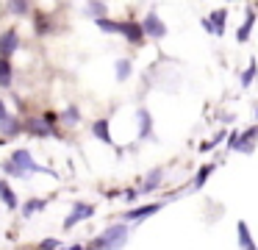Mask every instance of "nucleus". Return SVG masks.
Here are the masks:
<instances>
[{"label": "nucleus", "instance_id": "6", "mask_svg": "<svg viewBox=\"0 0 258 250\" xmlns=\"http://www.w3.org/2000/svg\"><path fill=\"white\" fill-rule=\"evenodd\" d=\"M119 33L134 44H142V39H145V28H142V22H136V20L119 22Z\"/></svg>", "mask_w": 258, "mask_h": 250}, {"label": "nucleus", "instance_id": "26", "mask_svg": "<svg viewBox=\"0 0 258 250\" xmlns=\"http://www.w3.org/2000/svg\"><path fill=\"white\" fill-rule=\"evenodd\" d=\"M222 139H225V131H219V133H214V139H211V142H203L197 150H203V153H206V150H214V144H217V142H222Z\"/></svg>", "mask_w": 258, "mask_h": 250}, {"label": "nucleus", "instance_id": "27", "mask_svg": "<svg viewBox=\"0 0 258 250\" xmlns=\"http://www.w3.org/2000/svg\"><path fill=\"white\" fill-rule=\"evenodd\" d=\"M39 250H58V239H45L39 244Z\"/></svg>", "mask_w": 258, "mask_h": 250}, {"label": "nucleus", "instance_id": "9", "mask_svg": "<svg viewBox=\"0 0 258 250\" xmlns=\"http://www.w3.org/2000/svg\"><path fill=\"white\" fill-rule=\"evenodd\" d=\"M17 47H20V39H17L14 31H6L3 36H0V56H3V59H9Z\"/></svg>", "mask_w": 258, "mask_h": 250}, {"label": "nucleus", "instance_id": "25", "mask_svg": "<svg viewBox=\"0 0 258 250\" xmlns=\"http://www.w3.org/2000/svg\"><path fill=\"white\" fill-rule=\"evenodd\" d=\"M86 11H89L92 17H97V20H103V14H106V3H89Z\"/></svg>", "mask_w": 258, "mask_h": 250}, {"label": "nucleus", "instance_id": "30", "mask_svg": "<svg viewBox=\"0 0 258 250\" xmlns=\"http://www.w3.org/2000/svg\"><path fill=\"white\" fill-rule=\"evenodd\" d=\"M9 120V111H6V103L0 100V122H6Z\"/></svg>", "mask_w": 258, "mask_h": 250}, {"label": "nucleus", "instance_id": "15", "mask_svg": "<svg viewBox=\"0 0 258 250\" xmlns=\"http://www.w3.org/2000/svg\"><path fill=\"white\" fill-rule=\"evenodd\" d=\"M28 131L34 133V136H50V133H56V128L47 125V120H31L28 122Z\"/></svg>", "mask_w": 258, "mask_h": 250}, {"label": "nucleus", "instance_id": "31", "mask_svg": "<svg viewBox=\"0 0 258 250\" xmlns=\"http://www.w3.org/2000/svg\"><path fill=\"white\" fill-rule=\"evenodd\" d=\"M125 197H128V200H136V197H139V189H128V192H125Z\"/></svg>", "mask_w": 258, "mask_h": 250}, {"label": "nucleus", "instance_id": "12", "mask_svg": "<svg viewBox=\"0 0 258 250\" xmlns=\"http://www.w3.org/2000/svg\"><path fill=\"white\" fill-rule=\"evenodd\" d=\"M236 233H239V247H241V250H258L255 242H252V233H250V228H247L244 220H239V225H236Z\"/></svg>", "mask_w": 258, "mask_h": 250}, {"label": "nucleus", "instance_id": "7", "mask_svg": "<svg viewBox=\"0 0 258 250\" xmlns=\"http://www.w3.org/2000/svg\"><path fill=\"white\" fill-rule=\"evenodd\" d=\"M161 209H164V203L139 206V209H131V211H125V220H128V222H142V220H147V217H153L156 211H161Z\"/></svg>", "mask_w": 258, "mask_h": 250}, {"label": "nucleus", "instance_id": "4", "mask_svg": "<svg viewBox=\"0 0 258 250\" xmlns=\"http://www.w3.org/2000/svg\"><path fill=\"white\" fill-rule=\"evenodd\" d=\"M92 214H95V206H92V203H75V206H73V211H70V217L64 220V228L70 231V228H75L78 222L89 220Z\"/></svg>", "mask_w": 258, "mask_h": 250}, {"label": "nucleus", "instance_id": "18", "mask_svg": "<svg viewBox=\"0 0 258 250\" xmlns=\"http://www.w3.org/2000/svg\"><path fill=\"white\" fill-rule=\"evenodd\" d=\"M0 86H12V61L0 56Z\"/></svg>", "mask_w": 258, "mask_h": 250}, {"label": "nucleus", "instance_id": "29", "mask_svg": "<svg viewBox=\"0 0 258 250\" xmlns=\"http://www.w3.org/2000/svg\"><path fill=\"white\" fill-rule=\"evenodd\" d=\"M236 144H239V131L230 133V139H228V150H236Z\"/></svg>", "mask_w": 258, "mask_h": 250}, {"label": "nucleus", "instance_id": "22", "mask_svg": "<svg viewBox=\"0 0 258 250\" xmlns=\"http://www.w3.org/2000/svg\"><path fill=\"white\" fill-rule=\"evenodd\" d=\"M0 128H3V133H6V136H14V133H20V131H23V122H20V120H14V117H9V120L3 122Z\"/></svg>", "mask_w": 258, "mask_h": 250}, {"label": "nucleus", "instance_id": "13", "mask_svg": "<svg viewBox=\"0 0 258 250\" xmlns=\"http://www.w3.org/2000/svg\"><path fill=\"white\" fill-rule=\"evenodd\" d=\"M252 25H255V11H247V17H244V22L239 25V31H236V42H241L244 44L247 39H250V31H252Z\"/></svg>", "mask_w": 258, "mask_h": 250}, {"label": "nucleus", "instance_id": "23", "mask_svg": "<svg viewBox=\"0 0 258 250\" xmlns=\"http://www.w3.org/2000/svg\"><path fill=\"white\" fill-rule=\"evenodd\" d=\"M255 72H258V64H255V61H250V67L241 72V86H244V89L250 86L252 81H255Z\"/></svg>", "mask_w": 258, "mask_h": 250}, {"label": "nucleus", "instance_id": "21", "mask_svg": "<svg viewBox=\"0 0 258 250\" xmlns=\"http://www.w3.org/2000/svg\"><path fill=\"white\" fill-rule=\"evenodd\" d=\"M78 120H81V111H78V106H67V109L61 111V122H64V125H75Z\"/></svg>", "mask_w": 258, "mask_h": 250}, {"label": "nucleus", "instance_id": "3", "mask_svg": "<svg viewBox=\"0 0 258 250\" xmlns=\"http://www.w3.org/2000/svg\"><path fill=\"white\" fill-rule=\"evenodd\" d=\"M142 28H145V36H150V39H164V36H167V25L158 20L156 11L145 14V20H142Z\"/></svg>", "mask_w": 258, "mask_h": 250}, {"label": "nucleus", "instance_id": "5", "mask_svg": "<svg viewBox=\"0 0 258 250\" xmlns=\"http://www.w3.org/2000/svg\"><path fill=\"white\" fill-rule=\"evenodd\" d=\"M225 20H228V11L219 9V11H214L208 20H203L200 25L206 28L208 33H214V36H222V33H225Z\"/></svg>", "mask_w": 258, "mask_h": 250}, {"label": "nucleus", "instance_id": "1", "mask_svg": "<svg viewBox=\"0 0 258 250\" xmlns=\"http://www.w3.org/2000/svg\"><path fill=\"white\" fill-rule=\"evenodd\" d=\"M3 172H6V175H17V178H28L31 172H47V175L58 178V172H56V170H47V167L36 164V161L31 159L28 150H14L12 159H9L6 164H3Z\"/></svg>", "mask_w": 258, "mask_h": 250}, {"label": "nucleus", "instance_id": "17", "mask_svg": "<svg viewBox=\"0 0 258 250\" xmlns=\"http://www.w3.org/2000/svg\"><path fill=\"white\" fill-rule=\"evenodd\" d=\"M0 197H3V203H6L9 209H17V194L12 192V186H9L6 181H0Z\"/></svg>", "mask_w": 258, "mask_h": 250}, {"label": "nucleus", "instance_id": "11", "mask_svg": "<svg viewBox=\"0 0 258 250\" xmlns=\"http://www.w3.org/2000/svg\"><path fill=\"white\" fill-rule=\"evenodd\" d=\"M161 181H164V170L158 167V170H153L150 175L145 178V183L139 186V194H150V192H156V189H158V183H161Z\"/></svg>", "mask_w": 258, "mask_h": 250}, {"label": "nucleus", "instance_id": "24", "mask_svg": "<svg viewBox=\"0 0 258 250\" xmlns=\"http://www.w3.org/2000/svg\"><path fill=\"white\" fill-rule=\"evenodd\" d=\"M97 28H100V31H106V33H119V22L106 20V17H103V20H97Z\"/></svg>", "mask_w": 258, "mask_h": 250}, {"label": "nucleus", "instance_id": "16", "mask_svg": "<svg viewBox=\"0 0 258 250\" xmlns=\"http://www.w3.org/2000/svg\"><path fill=\"white\" fill-rule=\"evenodd\" d=\"M217 170V164H203L200 170H197V175H195V181H191V189H203L206 186V181L211 178V172Z\"/></svg>", "mask_w": 258, "mask_h": 250}, {"label": "nucleus", "instance_id": "14", "mask_svg": "<svg viewBox=\"0 0 258 250\" xmlns=\"http://www.w3.org/2000/svg\"><path fill=\"white\" fill-rule=\"evenodd\" d=\"M92 136L100 139V142H106V144H114L111 142V131H108V120H97L95 125H92Z\"/></svg>", "mask_w": 258, "mask_h": 250}, {"label": "nucleus", "instance_id": "2", "mask_svg": "<svg viewBox=\"0 0 258 250\" xmlns=\"http://www.w3.org/2000/svg\"><path fill=\"white\" fill-rule=\"evenodd\" d=\"M125 242H128V225H125V222H117V225H108L106 231L92 242V247L95 250H119V247H125Z\"/></svg>", "mask_w": 258, "mask_h": 250}, {"label": "nucleus", "instance_id": "28", "mask_svg": "<svg viewBox=\"0 0 258 250\" xmlns=\"http://www.w3.org/2000/svg\"><path fill=\"white\" fill-rule=\"evenodd\" d=\"M9 9H12L14 14H25V11L31 9V6H28V3H12V6H9Z\"/></svg>", "mask_w": 258, "mask_h": 250}, {"label": "nucleus", "instance_id": "32", "mask_svg": "<svg viewBox=\"0 0 258 250\" xmlns=\"http://www.w3.org/2000/svg\"><path fill=\"white\" fill-rule=\"evenodd\" d=\"M70 250H86V247H81V244H75V247H70Z\"/></svg>", "mask_w": 258, "mask_h": 250}, {"label": "nucleus", "instance_id": "8", "mask_svg": "<svg viewBox=\"0 0 258 250\" xmlns=\"http://www.w3.org/2000/svg\"><path fill=\"white\" fill-rule=\"evenodd\" d=\"M255 142H258V125H252L250 131L239 133V144H236V150H239V153H252V150H255Z\"/></svg>", "mask_w": 258, "mask_h": 250}, {"label": "nucleus", "instance_id": "33", "mask_svg": "<svg viewBox=\"0 0 258 250\" xmlns=\"http://www.w3.org/2000/svg\"><path fill=\"white\" fill-rule=\"evenodd\" d=\"M255 114H258V106H255Z\"/></svg>", "mask_w": 258, "mask_h": 250}, {"label": "nucleus", "instance_id": "20", "mask_svg": "<svg viewBox=\"0 0 258 250\" xmlns=\"http://www.w3.org/2000/svg\"><path fill=\"white\" fill-rule=\"evenodd\" d=\"M47 206V200H39V197H34V200H28V203L23 206V217H34L36 211H42Z\"/></svg>", "mask_w": 258, "mask_h": 250}, {"label": "nucleus", "instance_id": "10", "mask_svg": "<svg viewBox=\"0 0 258 250\" xmlns=\"http://www.w3.org/2000/svg\"><path fill=\"white\" fill-rule=\"evenodd\" d=\"M136 117H139V139H153V117H150V111L139 109Z\"/></svg>", "mask_w": 258, "mask_h": 250}, {"label": "nucleus", "instance_id": "19", "mask_svg": "<svg viewBox=\"0 0 258 250\" xmlns=\"http://www.w3.org/2000/svg\"><path fill=\"white\" fill-rule=\"evenodd\" d=\"M131 70H134L131 59H117V67H114V72H117V81H128Z\"/></svg>", "mask_w": 258, "mask_h": 250}]
</instances>
